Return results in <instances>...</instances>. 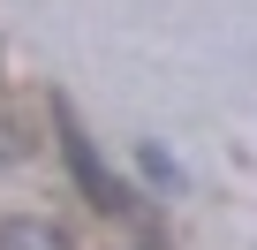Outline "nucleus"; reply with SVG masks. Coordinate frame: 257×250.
<instances>
[{
    "mask_svg": "<svg viewBox=\"0 0 257 250\" xmlns=\"http://www.w3.org/2000/svg\"><path fill=\"white\" fill-rule=\"evenodd\" d=\"M137 159H144V175H152V182H159V190H182V167H174V159H167V152H152V144H144V152H137Z\"/></svg>",
    "mask_w": 257,
    "mask_h": 250,
    "instance_id": "7ed1b4c3",
    "label": "nucleus"
},
{
    "mask_svg": "<svg viewBox=\"0 0 257 250\" xmlns=\"http://www.w3.org/2000/svg\"><path fill=\"white\" fill-rule=\"evenodd\" d=\"M144 250H159V242H144Z\"/></svg>",
    "mask_w": 257,
    "mask_h": 250,
    "instance_id": "20e7f679",
    "label": "nucleus"
},
{
    "mask_svg": "<svg viewBox=\"0 0 257 250\" xmlns=\"http://www.w3.org/2000/svg\"><path fill=\"white\" fill-rule=\"evenodd\" d=\"M0 250H76L53 220H0Z\"/></svg>",
    "mask_w": 257,
    "mask_h": 250,
    "instance_id": "f03ea898",
    "label": "nucleus"
},
{
    "mask_svg": "<svg viewBox=\"0 0 257 250\" xmlns=\"http://www.w3.org/2000/svg\"><path fill=\"white\" fill-rule=\"evenodd\" d=\"M61 152H68V167H76V182H83V197H91L98 212H113V205H121V182H113V175H106V167L91 159V137L76 129V114H68V106H61Z\"/></svg>",
    "mask_w": 257,
    "mask_h": 250,
    "instance_id": "f257e3e1",
    "label": "nucleus"
}]
</instances>
